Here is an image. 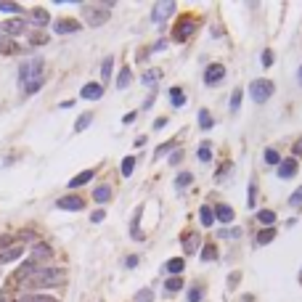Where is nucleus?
<instances>
[{
    "instance_id": "19",
    "label": "nucleus",
    "mask_w": 302,
    "mask_h": 302,
    "mask_svg": "<svg viewBox=\"0 0 302 302\" xmlns=\"http://www.w3.org/2000/svg\"><path fill=\"white\" fill-rule=\"evenodd\" d=\"M93 199L98 202V204H106V202L111 199V188H109V186H98V188L93 191Z\"/></svg>"
},
{
    "instance_id": "33",
    "label": "nucleus",
    "mask_w": 302,
    "mask_h": 302,
    "mask_svg": "<svg viewBox=\"0 0 302 302\" xmlns=\"http://www.w3.org/2000/svg\"><path fill=\"white\" fill-rule=\"evenodd\" d=\"M165 289H167V292H178V289H183V278H180V276H172V278H167Z\"/></svg>"
},
{
    "instance_id": "45",
    "label": "nucleus",
    "mask_w": 302,
    "mask_h": 302,
    "mask_svg": "<svg viewBox=\"0 0 302 302\" xmlns=\"http://www.w3.org/2000/svg\"><path fill=\"white\" fill-rule=\"evenodd\" d=\"M104 217H106V212H104V210H95V212L90 215V220H93V223H101Z\"/></svg>"
},
{
    "instance_id": "35",
    "label": "nucleus",
    "mask_w": 302,
    "mask_h": 302,
    "mask_svg": "<svg viewBox=\"0 0 302 302\" xmlns=\"http://www.w3.org/2000/svg\"><path fill=\"white\" fill-rule=\"evenodd\" d=\"M175 146H178V140H167V143H165V146H159V149L154 151V159H159V156H165V154H167V151H172Z\"/></svg>"
},
{
    "instance_id": "11",
    "label": "nucleus",
    "mask_w": 302,
    "mask_h": 302,
    "mask_svg": "<svg viewBox=\"0 0 302 302\" xmlns=\"http://www.w3.org/2000/svg\"><path fill=\"white\" fill-rule=\"evenodd\" d=\"M172 11H175V3H172V0H167V3H156V6H154V13H151V19L159 24V22H165Z\"/></svg>"
},
{
    "instance_id": "23",
    "label": "nucleus",
    "mask_w": 302,
    "mask_h": 302,
    "mask_svg": "<svg viewBox=\"0 0 302 302\" xmlns=\"http://www.w3.org/2000/svg\"><path fill=\"white\" fill-rule=\"evenodd\" d=\"M130 77H133V74H130V67H122V69H119V77H117V88L125 90L127 85H130Z\"/></svg>"
},
{
    "instance_id": "10",
    "label": "nucleus",
    "mask_w": 302,
    "mask_h": 302,
    "mask_svg": "<svg viewBox=\"0 0 302 302\" xmlns=\"http://www.w3.org/2000/svg\"><path fill=\"white\" fill-rule=\"evenodd\" d=\"M79 95H83L85 101H98V98H104V85L101 83H88V85H83Z\"/></svg>"
},
{
    "instance_id": "21",
    "label": "nucleus",
    "mask_w": 302,
    "mask_h": 302,
    "mask_svg": "<svg viewBox=\"0 0 302 302\" xmlns=\"http://www.w3.org/2000/svg\"><path fill=\"white\" fill-rule=\"evenodd\" d=\"M32 22H35L37 27H45L48 22H51V16H48L45 8H35V11H32Z\"/></svg>"
},
{
    "instance_id": "24",
    "label": "nucleus",
    "mask_w": 302,
    "mask_h": 302,
    "mask_svg": "<svg viewBox=\"0 0 302 302\" xmlns=\"http://www.w3.org/2000/svg\"><path fill=\"white\" fill-rule=\"evenodd\" d=\"M196 156H199V162H212V151H210V140H204L202 146H199V151H196Z\"/></svg>"
},
{
    "instance_id": "37",
    "label": "nucleus",
    "mask_w": 302,
    "mask_h": 302,
    "mask_svg": "<svg viewBox=\"0 0 302 302\" xmlns=\"http://www.w3.org/2000/svg\"><path fill=\"white\" fill-rule=\"evenodd\" d=\"M0 11L3 13H22L19 3H6V0H0Z\"/></svg>"
},
{
    "instance_id": "43",
    "label": "nucleus",
    "mask_w": 302,
    "mask_h": 302,
    "mask_svg": "<svg viewBox=\"0 0 302 302\" xmlns=\"http://www.w3.org/2000/svg\"><path fill=\"white\" fill-rule=\"evenodd\" d=\"M202 297H204V292L199 289V286H196V289H191V292H188V302H199Z\"/></svg>"
},
{
    "instance_id": "14",
    "label": "nucleus",
    "mask_w": 302,
    "mask_h": 302,
    "mask_svg": "<svg viewBox=\"0 0 302 302\" xmlns=\"http://www.w3.org/2000/svg\"><path fill=\"white\" fill-rule=\"evenodd\" d=\"M22 254H24V247L16 244V247H11V249H6V252H0V263H13V260H19Z\"/></svg>"
},
{
    "instance_id": "9",
    "label": "nucleus",
    "mask_w": 302,
    "mask_h": 302,
    "mask_svg": "<svg viewBox=\"0 0 302 302\" xmlns=\"http://www.w3.org/2000/svg\"><path fill=\"white\" fill-rule=\"evenodd\" d=\"M56 207L58 210H67V212H79L85 207V202H83V196H61L56 202Z\"/></svg>"
},
{
    "instance_id": "13",
    "label": "nucleus",
    "mask_w": 302,
    "mask_h": 302,
    "mask_svg": "<svg viewBox=\"0 0 302 302\" xmlns=\"http://www.w3.org/2000/svg\"><path fill=\"white\" fill-rule=\"evenodd\" d=\"M183 249H186V254L199 252V231H188L183 236Z\"/></svg>"
},
{
    "instance_id": "32",
    "label": "nucleus",
    "mask_w": 302,
    "mask_h": 302,
    "mask_svg": "<svg viewBox=\"0 0 302 302\" xmlns=\"http://www.w3.org/2000/svg\"><path fill=\"white\" fill-rule=\"evenodd\" d=\"M199 125H202V130H210V127L215 125V122H212V117H210V111H207V109H202V111H199Z\"/></svg>"
},
{
    "instance_id": "3",
    "label": "nucleus",
    "mask_w": 302,
    "mask_h": 302,
    "mask_svg": "<svg viewBox=\"0 0 302 302\" xmlns=\"http://www.w3.org/2000/svg\"><path fill=\"white\" fill-rule=\"evenodd\" d=\"M249 95H252L257 104L268 101L270 95H273V83H270V79H254V83L249 85Z\"/></svg>"
},
{
    "instance_id": "42",
    "label": "nucleus",
    "mask_w": 302,
    "mask_h": 302,
    "mask_svg": "<svg viewBox=\"0 0 302 302\" xmlns=\"http://www.w3.org/2000/svg\"><path fill=\"white\" fill-rule=\"evenodd\" d=\"M217 257V249L215 247H204L202 249V260H215Z\"/></svg>"
},
{
    "instance_id": "51",
    "label": "nucleus",
    "mask_w": 302,
    "mask_h": 302,
    "mask_svg": "<svg viewBox=\"0 0 302 302\" xmlns=\"http://www.w3.org/2000/svg\"><path fill=\"white\" fill-rule=\"evenodd\" d=\"M165 125H167V119H165V117H159V119L154 122V130H162V127H165Z\"/></svg>"
},
{
    "instance_id": "52",
    "label": "nucleus",
    "mask_w": 302,
    "mask_h": 302,
    "mask_svg": "<svg viewBox=\"0 0 302 302\" xmlns=\"http://www.w3.org/2000/svg\"><path fill=\"white\" fill-rule=\"evenodd\" d=\"M125 125H130V122H135V111H130V114H125V119H122Z\"/></svg>"
},
{
    "instance_id": "38",
    "label": "nucleus",
    "mask_w": 302,
    "mask_h": 302,
    "mask_svg": "<svg viewBox=\"0 0 302 302\" xmlns=\"http://www.w3.org/2000/svg\"><path fill=\"white\" fill-rule=\"evenodd\" d=\"M265 162H268V165H281L278 151H276V149H268V151H265Z\"/></svg>"
},
{
    "instance_id": "20",
    "label": "nucleus",
    "mask_w": 302,
    "mask_h": 302,
    "mask_svg": "<svg viewBox=\"0 0 302 302\" xmlns=\"http://www.w3.org/2000/svg\"><path fill=\"white\" fill-rule=\"evenodd\" d=\"M16 302H58V299L51 297V294H24V297H19Z\"/></svg>"
},
{
    "instance_id": "41",
    "label": "nucleus",
    "mask_w": 302,
    "mask_h": 302,
    "mask_svg": "<svg viewBox=\"0 0 302 302\" xmlns=\"http://www.w3.org/2000/svg\"><path fill=\"white\" fill-rule=\"evenodd\" d=\"M289 207H302V186L289 196Z\"/></svg>"
},
{
    "instance_id": "55",
    "label": "nucleus",
    "mask_w": 302,
    "mask_h": 302,
    "mask_svg": "<svg viewBox=\"0 0 302 302\" xmlns=\"http://www.w3.org/2000/svg\"><path fill=\"white\" fill-rule=\"evenodd\" d=\"M297 79H299V85H302V67H299V72H297Z\"/></svg>"
},
{
    "instance_id": "40",
    "label": "nucleus",
    "mask_w": 302,
    "mask_h": 302,
    "mask_svg": "<svg viewBox=\"0 0 302 302\" xmlns=\"http://www.w3.org/2000/svg\"><path fill=\"white\" fill-rule=\"evenodd\" d=\"M135 302H154V292L151 289H140L135 294Z\"/></svg>"
},
{
    "instance_id": "22",
    "label": "nucleus",
    "mask_w": 302,
    "mask_h": 302,
    "mask_svg": "<svg viewBox=\"0 0 302 302\" xmlns=\"http://www.w3.org/2000/svg\"><path fill=\"white\" fill-rule=\"evenodd\" d=\"M170 104L172 106H186V93L180 88H170Z\"/></svg>"
},
{
    "instance_id": "17",
    "label": "nucleus",
    "mask_w": 302,
    "mask_h": 302,
    "mask_svg": "<svg viewBox=\"0 0 302 302\" xmlns=\"http://www.w3.org/2000/svg\"><path fill=\"white\" fill-rule=\"evenodd\" d=\"M215 217H217L220 223H231V220H233V210H231L228 204H217V207H215Z\"/></svg>"
},
{
    "instance_id": "44",
    "label": "nucleus",
    "mask_w": 302,
    "mask_h": 302,
    "mask_svg": "<svg viewBox=\"0 0 302 302\" xmlns=\"http://www.w3.org/2000/svg\"><path fill=\"white\" fill-rule=\"evenodd\" d=\"M0 302H13V292L11 289H3V292H0Z\"/></svg>"
},
{
    "instance_id": "25",
    "label": "nucleus",
    "mask_w": 302,
    "mask_h": 302,
    "mask_svg": "<svg viewBox=\"0 0 302 302\" xmlns=\"http://www.w3.org/2000/svg\"><path fill=\"white\" fill-rule=\"evenodd\" d=\"M276 238V228H265V231H260L257 233V244L263 247V244H270Z\"/></svg>"
},
{
    "instance_id": "36",
    "label": "nucleus",
    "mask_w": 302,
    "mask_h": 302,
    "mask_svg": "<svg viewBox=\"0 0 302 302\" xmlns=\"http://www.w3.org/2000/svg\"><path fill=\"white\" fill-rule=\"evenodd\" d=\"M191 180H194V175H191V172H180L178 180H175V186H178V188H188Z\"/></svg>"
},
{
    "instance_id": "50",
    "label": "nucleus",
    "mask_w": 302,
    "mask_h": 302,
    "mask_svg": "<svg viewBox=\"0 0 302 302\" xmlns=\"http://www.w3.org/2000/svg\"><path fill=\"white\" fill-rule=\"evenodd\" d=\"M125 265H127V268H135V265H138V254H130V257L125 260Z\"/></svg>"
},
{
    "instance_id": "31",
    "label": "nucleus",
    "mask_w": 302,
    "mask_h": 302,
    "mask_svg": "<svg viewBox=\"0 0 302 302\" xmlns=\"http://www.w3.org/2000/svg\"><path fill=\"white\" fill-rule=\"evenodd\" d=\"M90 122H93V114H83V117L74 122V133H83L85 127H90Z\"/></svg>"
},
{
    "instance_id": "15",
    "label": "nucleus",
    "mask_w": 302,
    "mask_h": 302,
    "mask_svg": "<svg viewBox=\"0 0 302 302\" xmlns=\"http://www.w3.org/2000/svg\"><path fill=\"white\" fill-rule=\"evenodd\" d=\"M93 175H95L93 170H85V172H79V175H74V178H72V180H69L67 186H69V188H79V186H85V183H90V180H93Z\"/></svg>"
},
{
    "instance_id": "27",
    "label": "nucleus",
    "mask_w": 302,
    "mask_h": 302,
    "mask_svg": "<svg viewBox=\"0 0 302 302\" xmlns=\"http://www.w3.org/2000/svg\"><path fill=\"white\" fill-rule=\"evenodd\" d=\"M159 77H162V72H159V69H149L146 74H143V85H156L159 83Z\"/></svg>"
},
{
    "instance_id": "4",
    "label": "nucleus",
    "mask_w": 302,
    "mask_h": 302,
    "mask_svg": "<svg viewBox=\"0 0 302 302\" xmlns=\"http://www.w3.org/2000/svg\"><path fill=\"white\" fill-rule=\"evenodd\" d=\"M194 32H196V22L194 19H180L178 24H175V29H172V37H175V43H186Z\"/></svg>"
},
{
    "instance_id": "26",
    "label": "nucleus",
    "mask_w": 302,
    "mask_h": 302,
    "mask_svg": "<svg viewBox=\"0 0 302 302\" xmlns=\"http://www.w3.org/2000/svg\"><path fill=\"white\" fill-rule=\"evenodd\" d=\"M257 220L265 223L268 228H273V223H276V212H270V210H260V212H257Z\"/></svg>"
},
{
    "instance_id": "34",
    "label": "nucleus",
    "mask_w": 302,
    "mask_h": 302,
    "mask_svg": "<svg viewBox=\"0 0 302 302\" xmlns=\"http://www.w3.org/2000/svg\"><path fill=\"white\" fill-rule=\"evenodd\" d=\"M111 64H114V58H111V56H106L104 64H101V77H104V83L111 77Z\"/></svg>"
},
{
    "instance_id": "49",
    "label": "nucleus",
    "mask_w": 302,
    "mask_h": 302,
    "mask_svg": "<svg viewBox=\"0 0 302 302\" xmlns=\"http://www.w3.org/2000/svg\"><path fill=\"white\" fill-rule=\"evenodd\" d=\"M263 64H265V67H270V64H273V51H265V53H263Z\"/></svg>"
},
{
    "instance_id": "1",
    "label": "nucleus",
    "mask_w": 302,
    "mask_h": 302,
    "mask_svg": "<svg viewBox=\"0 0 302 302\" xmlns=\"http://www.w3.org/2000/svg\"><path fill=\"white\" fill-rule=\"evenodd\" d=\"M40 74H43V58L40 56L19 64V85H22V90L27 95L40 90V85H43V77Z\"/></svg>"
},
{
    "instance_id": "54",
    "label": "nucleus",
    "mask_w": 302,
    "mask_h": 302,
    "mask_svg": "<svg viewBox=\"0 0 302 302\" xmlns=\"http://www.w3.org/2000/svg\"><path fill=\"white\" fill-rule=\"evenodd\" d=\"M294 154H297V156H299V154H302V138H299V140H297V143H294Z\"/></svg>"
},
{
    "instance_id": "28",
    "label": "nucleus",
    "mask_w": 302,
    "mask_h": 302,
    "mask_svg": "<svg viewBox=\"0 0 302 302\" xmlns=\"http://www.w3.org/2000/svg\"><path fill=\"white\" fill-rule=\"evenodd\" d=\"M16 51V43L6 35H0V53H13Z\"/></svg>"
},
{
    "instance_id": "53",
    "label": "nucleus",
    "mask_w": 302,
    "mask_h": 302,
    "mask_svg": "<svg viewBox=\"0 0 302 302\" xmlns=\"http://www.w3.org/2000/svg\"><path fill=\"white\" fill-rule=\"evenodd\" d=\"M133 143H135V149H140V146H143V143H146V135H138V138H135Z\"/></svg>"
},
{
    "instance_id": "30",
    "label": "nucleus",
    "mask_w": 302,
    "mask_h": 302,
    "mask_svg": "<svg viewBox=\"0 0 302 302\" xmlns=\"http://www.w3.org/2000/svg\"><path fill=\"white\" fill-rule=\"evenodd\" d=\"M199 215H202V226H207V228H210L212 223H215V212L210 210V207H202V212H199Z\"/></svg>"
},
{
    "instance_id": "8",
    "label": "nucleus",
    "mask_w": 302,
    "mask_h": 302,
    "mask_svg": "<svg viewBox=\"0 0 302 302\" xmlns=\"http://www.w3.org/2000/svg\"><path fill=\"white\" fill-rule=\"evenodd\" d=\"M79 29H83V24L74 22V19H58V22H53V32H56V35H74V32H79Z\"/></svg>"
},
{
    "instance_id": "6",
    "label": "nucleus",
    "mask_w": 302,
    "mask_h": 302,
    "mask_svg": "<svg viewBox=\"0 0 302 302\" xmlns=\"http://www.w3.org/2000/svg\"><path fill=\"white\" fill-rule=\"evenodd\" d=\"M109 8L106 6H101V8H88V13H85V22L90 24V27H101V24H106L109 22Z\"/></svg>"
},
{
    "instance_id": "46",
    "label": "nucleus",
    "mask_w": 302,
    "mask_h": 302,
    "mask_svg": "<svg viewBox=\"0 0 302 302\" xmlns=\"http://www.w3.org/2000/svg\"><path fill=\"white\" fill-rule=\"evenodd\" d=\"M180 159H183V151H180V149H178V151H172V156H170V165H178Z\"/></svg>"
},
{
    "instance_id": "29",
    "label": "nucleus",
    "mask_w": 302,
    "mask_h": 302,
    "mask_svg": "<svg viewBox=\"0 0 302 302\" xmlns=\"http://www.w3.org/2000/svg\"><path fill=\"white\" fill-rule=\"evenodd\" d=\"M133 167H135V156H125L122 159V175H125V178H130V175H133Z\"/></svg>"
},
{
    "instance_id": "12",
    "label": "nucleus",
    "mask_w": 302,
    "mask_h": 302,
    "mask_svg": "<svg viewBox=\"0 0 302 302\" xmlns=\"http://www.w3.org/2000/svg\"><path fill=\"white\" fill-rule=\"evenodd\" d=\"M278 178L281 180H286V178H294V175H297V159H284V162L278 165Z\"/></svg>"
},
{
    "instance_id": "5",
    "label": "nucleus",
    "mask_w": 302,
    "mask_h": 302,
    "mask_svg": "<svg viewBox=\"0 0 302 302\" xmlns=\"http://www.w3.org/2000/svg\"><path fill=\"white\" fill-rule=\"evenodd\" d=\"M0 32H6V37H19V35H24L27 32V22L24 19H8V22H3L0 24Z\"/></svg>"
},
{
    "instance_id": "16",
    "label": "nucleus",
    "mask_w": 302,
    "mask_h": 302,
    "mask_svg": "<svg viewBox=\"0 0 302 302\" xmlns=\"http://www.w3.org/2000/svg\"><path fill=\"white\" fill-rule=\"evenodd\" d=\"M183 268H186V260H183V257H172V260H167V265H165V270H167V273H172V276H180Z\"/></svg>"
},
{
    "instance_id": "2",
    "label": "nucleus",
    "mask_w": 302,
    "mask_h": 302,
    "mask_svg": "<svg viewBox=\"0 0 302 302\" xmlns=\"http://www.w3.org/2000/svg\"><path fill=\"white\" fill-rule=\"evenodd\" d=\"M58 284H64L61 268H37L35 273L24 281L27 289H51V286H58Z\"/></svg>"
},
{
    "instance_id": "47",
    "label": "nucleus",
    "mask_w": 302,
    "mask_h": 302,
    "mask_svg": "<svg viewBox=\"0 0 302 302\" xmlns=\"http://www.w3.org/2000/svg\"><path fill=\"white\" fill-rule=\"evenodd\" d=\"M8 244H13V236L11 233H3V236H0V247H8Z\"/></svg>"
},
{
    "instance_id": "39",
    "label": "nucleus",
    "mask_w": 302,
    "mask_h": 302,
    "mask_svg": "<svg viewBox=\"0 0 302 302\" xmlns=\"http://www.w3.org/2000/svg\"><path fill=\"white\" fill-rule=\"evenodd\" d=\"M238 106H241V88H236L231 95V111H238Z\"/></svg>"
},
{
    "instance_id": "18",
    "label": "nucleus",
    "mask_w": 302,
    "mask_h": 302,
    "mask_svg": "<svg viewBox=\"0 0 302 302\" xmlns=\"http://www.w3.org/2000/svg\"><path fill=\"white\" fill-rule=\"evenodd\" d=\"M48 257H51V247H48V244H35V249H32V260H48Z\"/></svg>"
},
{
    "instance_id": "7",
    "label": "nucleus",
    "mask_w": 302,
    "mask_h": 302,
    "mask_svg": "<svg viewBox=\"0 0 302 302\" xmlns=\"http://www.w3.org/2000/svg\"><path fill=\"white\" fill-rule=\"evenodd\" d=\"M223 77H226V67H223V64H210V67L204 69V83L207 85L223 83Z\"/></svg>"
},
{
    "instance_id": "48",
    "label": "nucleus",
    "mask_w": 302,
    "mask_h": 302,
    "mask_svg": "<svg viewBox=\"0 0 302 302\" xmlns=\"http://www.w3.org/2000/svg\"><path fill=\"white\" fill-rule=\"evenodd\" d=\"M254 196H257V186H249V207H254Z\"/></svg>"
}]
</instances>
